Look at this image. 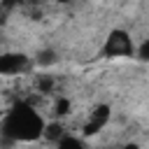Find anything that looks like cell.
<instances>
[{
  "mask_svg": "<svg viewBox=\"0 0 149 149\" xmlns=\"http://www.w3.org/2000/svg\"><path fill=\"white\" fill-rule=\"evenodd\" d=\"M68 112H70V100L68 98H58L56 100V114L58 116H65Z\"/></svg>",
  "mask_w": 149,
  "mask_h": 149,
  "instance_id": "obj_6",
  "label": "cell"
},
{
  "mask_svg": "<svg viewBox=\"0 0 149 149\" xmlns=\"http://www.w3.org/2000/svg\"><path fill=\"white\" fill-rule=\"evenodd\" d=\"M44 121L37 114V109L28 102H16L0 121V133L2 137L12 142H33L42 137Z\"/></svg>",
  "mask_w": 149,
  "mask_h": 149,
  "instance_id": "obj_1",
  "label": "cell"
},
{
  "mask_svg": "<svg viewBox=\"0 0 149 149\" xmlns=\"http://www.w3.org/2000/svg\"><path fill=\"white\" fill-rule=\"evenodd\" d=\"M28 68V56L9 51V54H0V77H12L19 74Z\"/></svg>",
  "mask_w": 149,
  "mask_h": 149,
  "instance_id": "obj_3",
  "label": "cell"
},
{
  "mask_svg": "<svg viewBox=\"0 0 149 149\" xmlns=\"http://www.w3.org/2000/svg\"><path fill=\"white\" fill-rule=\"evenodd\" d=\"M102 51H105V56H112V58H116V56H133L135 54V44H133L130 35L126 30H112Z\"/></svg>",
  "mask_w": 149,
  "mask_h": 149,
  "instance_id": "obj_2",
  "label": "cell"
},
{
  "mask_svg": "<svg viewBox=\"0 0 149 149\" xmlns=\"http://www.w3.org/2000/svg\"><path fill=\"white\" fill-rule=\"evenodd\" d=\"M107 121H109V107H107V105H100V107H95V109L91 112V116H88V121H86V126H84V133H86V135L100 133V130L107 126Z\"/></svg>",
  "mask_w": 149,
  "mask_h": 149,
  "instance_id": "obj_4",
  "label": "cell"
},
{
  "mask_svg": "<svg viewBox=\"0 0 149 149\" xmlns=\"http://www.w3.org/2000/svg\"><path fill=\"white\" fill-rule=\"evenodd\" d=\"M56 149H86V144L74 135H65L63 140L56 142Z\"/></svg>",
  "mask_w": 149,
  "mask_h": 149,
  "instance_id": "obj_5",
  "label": "cell"
},
{
  "mask_svg": "<svg viewBox=\"0 0 149 149\" xmlns=\"http://www.w3.org/2000/svg\"><path fill=\"white\" fill-rule=\"evenodd\" d=\"M123 149H140V147H137V144H135V142H128V144H126V147H123Z\"/></svg>",
  "mask_w": 149,
  "mask_h": 149,
  "instance_id": "obj_7",
  "label": "cell"
}]
</instances>
